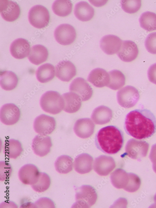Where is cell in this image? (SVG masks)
<instances>
[{
    "instance_id": "cell-1",
    "label": "cell",
    "mask_w": 156,
    "mask_h": 208,
    "mask_svg": "<svg viewBox=\"0 0 156 208\" xmlns=\"http://www.w3.org/2000/svg\"><path fill=\"white\" fill-rule=\"evenodd\" d=\"M124 128L128 134L135 138H147L156 131V118L149 110L135 109L126 115Z\"/></svg>"
},
{
    "instance_id": "cell-2",
    "label": "cell",
    "mask_w": 156,
    "mask_h": 208,
    "mask_svg": "<svg viewBox=\"0 0 156 208\" xmlns=\"http://www.w3.org/2000/svg\"><path fill=\"white\" fill-rule=\"evenodd\" d=\"M124 142L122 131L113 125L108 126L100 129L95 138L96 147L103 152L114 154L122 148Z\"/></svg>"
},
{
    "instance_id": "cell-3",
    "label": "cell",
    "mask_w": 156,
    "mask_h": 208,
    "mask_svg": "<svg viewBox=\"0 0 156 208\" xmlns=\"http://www.w3.org/2000/svg\"><path fill=\"white\" fill-rule=\"evenodd\" d=\"M42 109L48 113L56 114L63 109L64 101L62 95L58 92L49 91L44 94L40 100Z\"/></svg>"
},
{
    "instance_id": "cell-4",
    "label": "cell",
    "mask_w": 156,
    "mask_h": 208,
    "mask_svg": "<svg viewBox=\"0 0 156 208\" xmlns=\"http://www.w3.org/2000/svg\"><path fill=\"white\" fill-rule=\"evenodd\" d=\"M97 198V194L94 188L90 185H83L76 189V202L74 207H90L95 203Z\"/></svg>"
},
{
    "instance_id": "cell-5",
    "label": "cell",
    "mask_w": 156,
    "mask_h": 208,
    "mask_svg": "<svg viewBox=\"0 0 156 208\" xmlns=\"http://www.w3.org/2000/svg\"><path fill=\"white\" fill-rule=\"evenodd\" d=\"M28 19L34 27L42 28L47 27L50 21V15L48 10L41 5L32 7L28 13Z\"/></svg>"
},
{
    "instance_id": "cell-6",
    "label": "cell",
    "mask_w": 156,
    "mask_h": 208,
    "mask_svg": "<svg viewBox=\"0 0 156 208\" xmlns=\"http://www.w3.org/2000/svg\"><path fill=\"white\" fill-rule=\"evenodd\" d=\"M139 97L138 90L135 87L127 85L118 91L117 98L119 104L122 107L128 108L134 106Z\"/></svg>"
},
{
    "instance_id": "cell-7",
    "label": "cell",
    "mask_w": 156,
    "mask_h": 208,
    "mask_svg": "<svg viewBox=\"0 0 156 208\" xmlns=\"http://www.w3.org/2000/svg\"><path fill=\"white\" fill-rule=\"evenodd\" d=\"M149 146V144L145 141L131 139L126 144V154L131 158L139 159L146 156Z\"/></svg>"
},
{
    "instance_id": "cell-8",
    "label": "cell",
    "mask_w": 156,
    "mask_h": 208,
    "mask_svg": "<svg viewBox=\"0 0 156 208\" xmlns=\"http://www.w3.org/2000/svg\"><path fill=\"white\" fill-rule=\"evenodd\" d=\"M54 36L56 41L63 45H69L75 41L76 32L75 28L68 24L59 26L54 31Z\"/></svg>"
},
{
    "instance_id": "cell-9",
    "label": "cell",
    "mask_w": 156,
    "mask_h": 208,
    "mask_svg": "<svg viewBox=\"0 0 156 208\" xmlns=\"http://www.w3.org/2000/svg\"><path fill=\"white\" fill-rule=\"evenodd\" d=\"M34 128L39 134L47 135L51 133L56 127L55 118L45 114L37 117L34 122Z\"/></svg>"
},
{
    "instance_id": "cell-10",
    "label": "cell",
    "mask_w": 156,
    "mask_h": 208,
    "mask_svg": "<svg viewBox=\"0 0 156 208\" xmlns=\"http://www.w3.org/2000/svg\"><path fill=\"white\" fill-rule=\"evenodd\" d=\"M20 116V109L13 104H6L1 109L0 120L5 125H10L16 123L19 120Z\"/></svg>"
},
{
    "instance_id": "cell-11",
    "label": "cell",
    "mask_w": 156,
    "mask_h": 208,
    "mask_svg": "<svg viewBox=\"0 0 156 208\" xmlns=\"http://www.w3.org/2000/svg\"><path fill=\"white\" fill-rule=\"evenodd\" d=\"M0 12L4 19L8 22H13L19 17L21 9L19 5L15 2L0 0Z\"/></svg>"
},
{
    "instance_id": "cell-12",
    "label": "cell",
    "mask_w": 156,
    "mask_h": 208,
    "mask_svg": "<svg viewBox=\"0 0 156 208\" xmlns=\"http://www.w3.org/2000/svg\"><path fill=\"white\" fill-rule=\"evenodd\" d=\"M69 89L71 92L78 94L82 101L89 100L93 94L92 88L85 79L81 77H77L72 82Z\"/></svg>"
},
{
    "instance_id": "cell-13",
    "label": "cell",
    "mask_w": 156,
    "mask_h": 208,
    "mask_svg": "<svg viewBox=\"0 0 156 208\" xmlns=\"http://www.w3.org/2000/svg\"><path fill=\"white\" fill-rule=\"evenodd\" d=\"M115 167V162L114 158L105 155H101L96 157L93 165L95 172L101 176L108 175Z\"/></svg>"
},
{
    "instance_id": "cell-14",
    "label": "cell",
    "mask_w": 156,
    "mask_h": 208,
    "mask_svg": "<svg viewBox=\"0 0 156 208\" xmlns=\"http://www.w3.org/2000/svg\"><path fill=\"white\" fill-rule=\"evenodd\" d=\"M52 145L51 138L48 135L38 134L33 139L32 148L34 153L41 157L46 156L50 152Z\"/></svg>"
},
{
    "instance_id": "cell-15",
    "label": "cell",
    "mask_w": 156,
    "mask_h": 208,
    "mask_svg": "<svg viewBox=\"0 0 156 208\" xmlns=\"http://www.w3.org/2000/svg\"><path fill=\"white\" fill-rule=\"evenodd\" d=\"M40 173L36 166L33 164H28L24 165L20 169L18 177L23 183L32 185L37 181Z\"/></svg>"
},
{
    "instance_id": "cell-16",
    "label": "cell",
    "mask_w": 156,
    "mask_h": 208,
    "mask_svg": "<svg viewBox=\"0 0 156 208\" xmlns=\"http://www.w3.org/2000/svg\"><path fill=\"white\" fill-rule=\"evenodd\" d=\"M56 75L63 81L68 82L76 74V68L74 64L69 60L60 61L56 67Z\"/></svg>"
},
{
    "instance_id": "cell-17",
    "label": "cell",
    "mask_w": 156,
    "mask_h": 208,
    "mask_svg": "<svg viewBox=\"0 0 156 208\" xmlns=\"http://www.w3.org/2000/svg\"><path fill=\"white\" fill-rule=\"evenodd\" d=\"M95 125L89 118L80 119L75 123L73 130L75 134L79 137L86 138L90 137L93 133Z\"/></svg>"
},
{
    "instance_id": "cell-18",
    "label": "cell",
    "mask_w": 156,
    "mask_h": 208,
    "mask_svg": "<svg viewBox=\"0 0 156 208\" xmlns=\"http://www.w3.org/2000/svg\"><path fill=\"white\" fill-rule=\"evenodd\" d=\"M138 53L139 50L136 44L133 41L126 40L122 41L117 55L122 61L130 62L137 58Z\"/></svg>"
},
{
    "instance_id": "cell-19",
    "label": "cell",
    "mask_w": 156,
    "mask_h": 208,
    "mask_svg": "<svg viewBox=\"0 0 156 208\" xmlns=\"http://www.w3.org/2000/svg\"><path fill=\"white\" fill-rule=\"evenodd\" d=\"M121 40L117 36L109 35L103 37L100 41L102 50L109 55L115 54L119 51L122 44Z\"/></svg>"
},
{
    "instance_id": "cell-20",
    "label": "cell",
    "mask_w": 156,
    "mask_h": 208,
    "mask_svg": "<svg viewBox=\"0 0 156 208\" xmlns=\"http://www.w3.org/2000/svg\"><path fill=\"white\" fill-rule=\"evenodd\" d=\"M12 55L17 59L24 58L28 55L31 51L30 45L26 39L19 38L14 40L10 47Z\"/></svg>"
},
{
    "instance_id": "cell-21",
    "label": "cell",
    "mask_w": 156,
    "mask_h": 208,
    "mask_svg": "<svg viewBox=\"0 0 156 208\" xmlns=\"http://www.w3.org/2000/svg\"><path fill=\"white\" fill-rule=\"evenodd\" d=\"M87 79L95 87L102 88L108 85L110 77L109 73L105 70L98 68L90 72Z\"/></svg>"
},
{
    "instance_id": "cell-22",
    "label": "cell",
    "mask_w": 156,
    "mask_h": 208,
    "mask_svg": "<svg viewBox=\"0 0 156 208\" xmlns=\"http://www.w3.org/2000/svg\"><path fill=\"white\" fill-rule=\"evenodd\" d=\"M93 157L87 153L78 155L75 158L74 166L75 170L78 173L84 174L89 172L92 169Z\"/></svg>"
},
{
    "instance_id": "cell-23",
    "label": "cell",
    "mask_w": 156,
    "mask_h": 208,
    "mask_svg": "<svg viewBox=\"0 0 156 208\" xmlns=\"http://www.w3.org/2000/svg\"><path fill=\"white\" fill-rule=\"evenodd\" d=\"M64 101L63 110L69 113H73L78 111L81 107L82 100L76 93L71 92L64 93L62 95Z\"/></svg>"
},
{
    "instance_id": "cell-24",
    "label": "cell",
    "mask_w": 156,
    "mask_h": 208,
    "mask_svg": "<svg viewBox=\"0 0 156 208\" xmlns=\"http://www.w3.org/2000/svg\"><path fill=\"white\" fill-rule=\"evenodd\" d=\"M112 116V111L110 109L106 106L101 105L94 109L91 118L95 124L103 125L109 122Z\"/></svg>"
},
{
    "instance_id": "cell-25",
    "label": "cell",
    "mask_w": 156,
    "mask_h": 208,
    "mask_svg": "<svg viewBox=\"0 0 156 208\" xmlns=\"http://www.w3.org/2000/svg\"><path fill=\"white\" fill-rule=\"evenodd\" d=\"M74 13L76 17L82 21H88L93 17L95 11L94 8L87 2H80L75 5Z\"/></svg>"
},
{
    "instance_id": "cell-26",
    "label": "cell",
    "mask_w": 156,
    "mask_h": 208,
    "mask_svg": "<svg viewBox=\"0 0 156 208\" xmlns=\"http://www.w3.org/2000/svg\"><path fill=\"white\" fill-rule=\"evenodd\" d=\"M48 54V51L45 47L42 45H37L31 49L28 59L32 63L38 65L47 60Z\"/></svg>"
},
{
    "instance_id": "cell-27",
    "label": "cell",
    "mask_w": 156,
    "mask_h": 208,
    "mask_svg": "<svg viewBox=\"0 0 156 208\" xmlns=\"http://www.w3.org/2000/svg\"><path fill=\"white\" fill-rule=\"evenodd\" d=\"M110 179L113 185L117 189H125L127 186L130 178L129 173L118 168L111 174Z\"/></svg>"
},
{
    "instance_id": "cell-28",
    "label": "cell",
    "mask_w": 156,
    "mask_h": 208,
    "mask_svg": "<svg viewBox=\"0 0 156 208\" xmlns=\"http://www.w3.org/2000/svg\"><path fill=\"white\" fill-rule=\"evenodd\" d=\"M23 151L22 144L17 140L10 139L4 143V153L11 158H17L21 155Z\"/></svg>"
},
{
    "instance_id": "cell-29",
    "label": "cell",
    "mask_w": 156,
    "mask_h": 208,
    "mask_svg": "<svg viewBox=\"0 0 156 208\" xmlns=\"http://www.w3.org/2000/svg\"><path fill=\"white\" fill-rule=\"evenodd\" d=\"M18 83L16 75L12 71L5 70L0 73V85L6 90H11L15 89Z\"/></svg>"
},
{
    "instance_id": "cell-30",
    "label": "cell",
    "mask_w": 156,
    "mask_h": 208,
    "mask_svg": "<svg viewBox=\"0 0 156 208\" xmlns=\"http://www.w3.org/2000/svg\"><path fill=\"white\" fill-rule=\"evenodd\" d=\"M55 69L54 66L50 63H46L40 66L36 72L37 78L42 83L47 82L52 80L55 76Z\"/></svg>"
},
{
    "instance_id": "cell-31",
    "label": "cell",
    "mask_w": 156,
    "mask_h": 208,
    "mask_svg": "<svg viewBox=\"0 0 156 208\" xmlns=\"http://www.w3.org/2000/svg\"><path fill=\"white\" fill-rule=\"evenodd\" d=\"M73 159L67 155H62L58 157L55 163L56 170L61 174H67L73 169Z\"/></svg>"
},
{
    "instance_id": "cell-32",
    "label": "cell",
    "mask_w": 156,
    "mask_h": 208,
    "mask_svg": "<svg viewBox=\"0 0 156 208\" xmlns=\"http://www.w3.org/2000/svg\"><path fill=\"white\" fill-rule=\"evenodd\" d=\"M73 4L70 0H56L53 4L52 9L56 15L66 17L71 12Z\"/></svg>"
},
{
    "instance_id": "cell-33",
    "label": "cell",
    "mask_w": 156,
    "mask_h": 208,
    "mask_svg": "<svg viewBox=\"0 0 156 208\" xmlns=\"http://www.w3.org/2000/svg\"><path fill=\"white\" fill-rule=\"evenodd\" d=\"M141 27L148 31L156 30V14L147 11L142 14L139 18Z\"/></svg>"
},
{
    "instance_id": "cell-34",
    "label": "cell",
    "mask_w": 156,
    "mask_h": 208,
    "mask_svg": "<svg viewBox=\"0 0 156 208\" xmlns=\"http://www.w3.org/2000/svg\"><path fill=\"white\" fill-rule=\"evenodd\" d=\"M110 81L107 86L114 90L119 89L125 84V78L120 70H114L109 72Z\"/></svg>"
},
{
    "instance_id": "cell-35",
    "label": "cell",
    "mask_w": 156,
    "mask_h": 208,
    "mask_svg": "<svg viewBox=\"0 0 156 208\" xmlns=\"http://www.w3.org/2000/svg\"><path fill=\"white\" fill-rule=\"evenodd\" d=\"M51 180L49 176L46 173L40 172L37 181L31 185L33 189L36 192H42L47 190L50 187Z\"/></svg>"
},
{
    "instance_id": "cell-36",
    "label": "cell",
    "mask_w": 156,
    "mask_h": 208,
    "mask_svg": "<svg viewBox=\"0 0 156 208\" xmlns=\"http://www.w3.org/2000/svg\"><path fill=\"white\" fill-rule=\"evenodd\" d=\"M121 7L125 12L129 13L136 12L141 6L140 0H121Z\"/></svg>"
},
{
    "instance_id": "cell-37",
    "label": "cell",
    "mask_w": 156,
    "mask_h": 208,
    "mask_svg": "<svg viewBox=\"0 0 156 208\" xmlns=\"http://www.w3.org/2000/svg\"><path fill=\"white\" fill-rule=\"evenodd\" d=\"M130 178L128 184L124 190L133 192L137 191L141 185V180L138 176L133 173H129Z\"/></svg>"
},
{
    "instance_id": "cell-38",
    "label": "cell",
    "mask_w": 156,
    "mask_h": 208,
    "mask_svg": "<svg viewBox=\"0 0 156 208\" xmlns=\"http://www.w3.org/2000/svg\"><path fill=\"white\" fill-rule=\"evenodd\" d=\"M12 170L11 165L9 163L5 161H0V181H3L8 179L12 174Z\"/></svg>"
},
{
    "instance_id": "cell-39",
    "label": "cell",
    "mask_w": 156,
    "mask_h": 208,
    "mask_svg": "<svg viewBox=\"0 0 156 208\" xmlns=\"http://www.w3.org/2000/svg\"><path fill=\"white\" fill-rule=\"evenodd\" d=\"M145 46L149 53L156 54V32L149 34L145 41Z\"/></svg>"
},
{
    "instance_id": "cell-40",
    "label": "cell",
    "mask_w": 156,
    "mask_h": 208,
    "mask_svg": "<svg viewBox=\"0 0 156 208\" xmlns=\"http://www.w3.org/2000/svg\"><path fill=\"white\" fill-rule=\"evenodd\" d=\"M35 208H55L53 201L47 197H42L38 199L34 204Z\"/></svg>"
},
{
    "instance_id": "cell-41",
    "label": "cell",
    "mask_w": 156,
    "mask_h": 208,
    "mask_svg": "<svg viewBox=\"0 0 156 208\" xmlns=\"http://www.w3.org/2000/svg\"><path fill=\"white\" fill-rule=\"evenodd\" d=\"M147 74L150 81L156 85V63L152 65L149 67Z\"/></svg>"
},
{
    "instance_id": "cell-42",
    "label": "cell",
    "mask_w": 156,
    "mask_h": 208,
    "mask_svg": "<svg viewBox=\"0 0 156 208\" xmlns=\"http://www.w3.org/2000/svg\"><path fill=\"white\" fill-rule=\"evenodd\" d=\"M149 158L152 163L153 169L156 173V144L152 147Z\"/></svg>"
},
{
    "instance_id": "cell-43",
    "label": "cell",
    "mask_w": 156,
    "mask_h": 208,
    "mask_svg": "<svg viewBox=\"0 0 156 208\" xmlns=\"http://www.w3.org/2000/svg\"><path fill=\"white\" fill-rule=\"evenodd\" d=\"M154 200L155 202L154 205V206H156V193L154 197Z\"/></svg>"
}]
</instances>
